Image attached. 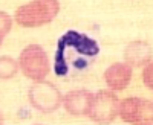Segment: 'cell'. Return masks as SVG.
I'll return each instance as SVG.
<instances>
[{
    "label": "cell",
    "instance_id": "6da1fadb",
    "mask_svg": "<svg viewBox=\"0 0 153 125\" xmlns=\"http://www.w3.org/2000/svg\"><path fill=\"white\" fill-rule=\"evenodd\" d=\"M58 9H60V5L55 0L32 2L28 5H23L17 9L16 21L25 28L42 26V24H46L54 20V17L58 14Z\"/></svg>",
    "mask_w": 153,
    "mask_h": 125
},
{
    "label": "cell",
    "instance_id": "7a4b0ae2",
    "mask_svg": "<svg viewBox=\"0 0 153 125\" xmlns=\"http://www.w3.org/2000/svg\"><path fill=\"white\" fill-rule=\"evenodd\" d=\"M20 66L28 78L42 81L49 72V60L40 46L31 44L20 55Z\"/></svg>",
    "mask_w": 153,
    "mask_h": 125
},
{
    "label": "cell",
    "instance_id": "3957f363",
    "mask_svg": "<svg viewBox=\"0 0 153 125\" xmlns=\"http://www.w3.org/2000/svg\"><path fill=\"white\" fill-rule=\"evenodd\" d=\"M120 111L118 98L112 92L101 90L92 96V101L89 104L86 115L97 122H110L117 118Z\"/></svg>",
    "mask_w": 153,
    "mask_h": 125
},
{
    "label": "cell",
    "instance_id": "277c9868",
    "mask_svg": "<svg viewBox=\"0 0 153 125\" xmlns=\"http://www.w3.org/2000/svg\"><path fill=\"white\" fill-rule=\"evenodd\" d=\"M29 99L35 108L45 111V113H51V111H55L60 107L63 98L52 82L45 81V82H37L31 85Z\"/></svg>",
    "mask_w": 153,
    "mask_h": 125
},
{
    "label": "cell",
    "instance_id": "5b68a950",
    "mask_svg": "<svg viewBox=\"0 0 153 125\" xmlns=\"http://www.w3.org/2000/svg\"><path fill=\"white\" fill-rule=\"evenodd\" d=\"M123 121L129 124H152L153 105L152 101L143 98H129L120 105Z\"/></svg>",
    "mask_w": 153,
    "mask_h": 125
},
{
    "label": "cell",
    "instance_id": "8992f818",
    "mask_svg": "<svg viewBox=\"0 0 153 125\" xmlns=\"http://www.w3.org/2000/svg\"><path fill=\"white\" fill-rule=\"evenodd\" d=\"M61 41L65 43V46H72V47L76 49V52H80L83 55H87V57H95L100 52L98 44L92 38H89L87 35L78 34L75 31L66 32L61 37Z\"/></svg>",
    "mask_w": 153,
    "mask_h": 125
},
{
    "label": "cell",
    "instance_id": "52a82bcc",
    "mask_svg": "<svg viewBox=\"0 0 153 125\" xmlns=\"http://www.w3.org/2000/svg\"><path fill=\"white\" fill-rule=\"evenodd\" d=\"M106 82L113 90H123L124 87L130 82L132 78V69L126 62H117L110 66L104 73Z\"/></svg>",
    "mask_w": 153,
    "mask_h": 125
},
{
    "label": "cell",
    "instance_id": "ba28073f",
    "mask_svg": "<svg viewBox=\"0 0 153 125\" xmlns=\"http://www.w3.org/2000/svg\"><path fill=\"white\" fill-rule=\"evenodd\" d=\"M92 93L86 90H76L71 92L65 96V107L71 115H86L89 104L92 101Z\"/></svg>",
    "mask_w": 153,
    "mask_h": 125
},
{
    "label": "cell",
    "instance_id": "9c48e42d",
    "mask_svg": "<svg viewBox=\"0 0 153 125\" xmlns=\"http://www.w3.org/2000/svg\"><path fill=\"white\" fill-rule=\"evenodd\" d=\"M126 60L130 62V64L139 66V64H144V62L152 61V51L147 43L143 41H135L130 43L129 46L126 47Z\"/></svg>",
    "mask_w": 153,
    "mask_h": 125
},
{
    "label": "cell",
    "instance_id": "30bf717a",
    "mask_svg": "<svg viewBox=\"0 0 153 125\" xmlns=\"http://www.w3.org/2000/svg\"><path fill=\"white\" fill-rule=\"evenodd\" d=\"M54 70L58 76H65L68 73V64L65 60V43L61 40L58 41V49H57V57H55V66Z\"/></svg>",
    "mask_w": 153,
    "mask_h": 125
},
{
    "label": "cell",
    "instance_id": "8fae6325",
    "mask_svg": "<svg viewBox=\"0 0 153 125\" xmlns=\"http://www.w3.org/2000/svg\"><path fill=\"white\" fill-rule=\"evenodd\" d=\"M16 72H17V62L9 57H2V78L14 76Z\"/></svg>",
    "mask_w": 153,
    "mask_h": 125
},
{
    "label": "cell",
    "instance_id": "7c38bea8",
    "mask_svg": "<svg viewBox=\"0 0 153 125\" xmlns=\"http://www.w3.org/2000/svg\"><path fill=\"white\" fill-rule=\"evenodd\" d=\"M0 18H2V32H0V38H2V41H3V38H5V35L8 34V31H9V28H11V17L6 14V12H0Z\"/></svg>",
    "mask_w": 153,
    "mask_h": 125
},
{
    "label": "cell",
    "instance_id": "4fadbf2b",
    "mask_svg": "<svg viewBox=\"0 0 153 125\" xmlns=\"http://www.w3.org/2000/svg\"><path fill=\"white\" fill-rule=\"evenodd\" d=\"M152 72H153V66H152V61L147 64V67L144 69V82H146V85L149 87V89L152 90L153 89V81H152Z\"/></svg>",
    "mask_w": 153,
    "mask_h": 125
},
{
    "label": "cell",
    "instance_id": "5bb4252c",
    "mask_svg": "<svg viewBox=\"0 0 153 125\" xmlns=\"http://www.w3.org/2000/svg\"><path fill=\"white\" fill-rule=\"evenodd\" d=\"M74 66H75L76 69H84V67L87 66V62H86L84 60H76V61L74 62Z\"/></svg>",
    "mask_w": 153,
    "mask_h": 125
}]
</instances>
